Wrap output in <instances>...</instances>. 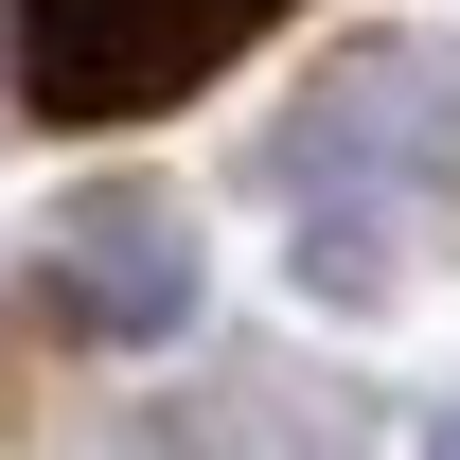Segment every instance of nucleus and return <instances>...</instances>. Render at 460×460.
Masks as SVG:
<instances>
[{
  "instance_id": "f257e3e1",
  "label": "nucleus",
  "mask_w": 460,
  "mask_h": 460,
  "mask_svg": "<svg viewBox=\"0 0 460 460\" xmlns=\"http://www.w3.org/2000/svg\"><path fill=\"white\" fill-rule=\"evenodd\" d=\"M284 18H319V0H0V71H18V124L124 142V124L230 89Z\"/></svg>"
},
{
  "instance_id": "f03ea898",
  "label": "nucleus",
  "mask_w": 460,
  "mask_h": 460,
  "mask_svg": "<svg viewBox=\"0 0 460 460\" xmlns=\"http://www.w3.org/2000/svg\"><path fill=\"white\" fill-rule=\"evenodd\" d=\"M425 230H443V213H390V195H301V213H284V284L319 301V319H390V301L425 284Z\"/></svg>"
},
{
  "instance_id": "7ed1b4c3",
  "label": "nucleus",
  "mask_w": 460,
  "mask_h": 460,
  "mask_svg": "<svg viewBox=\"0 0 460 460\" xmlns=\"http://www.w3.org/2000/svg\"><path fill=\"white\" fill-rule=\"evenodd\" d=\"M425 460H460V407H443V425H425Z\"/></svg>"
}]
</instances>
